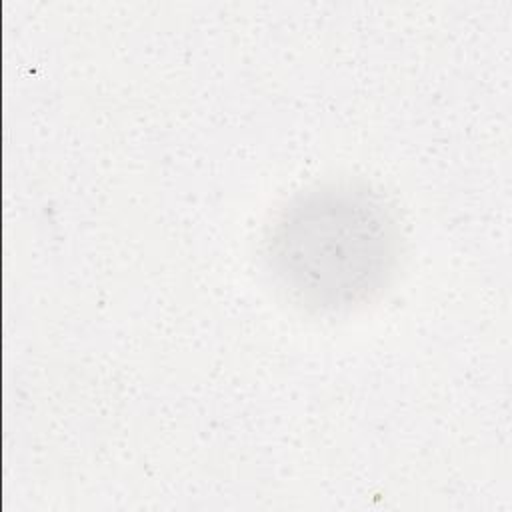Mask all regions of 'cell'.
Wrapping results in <instances>:
<instances>
[{"label":"cell","mask_w":512,"mask_h":512,"mask_svg":"<svg viewBox=\"0 0 512 512\" xmlns=\"http://www.w3.org/2000/svg\"><path fill=\"white\" fill-rule=\"evenodd\" d=\"M262 254L288 300L308 312L338 314L388 288L400 268L404 232L382 190L338 178L292 194L266 226Z\"/></svg>","instance_id":"1"}]
</instances>
